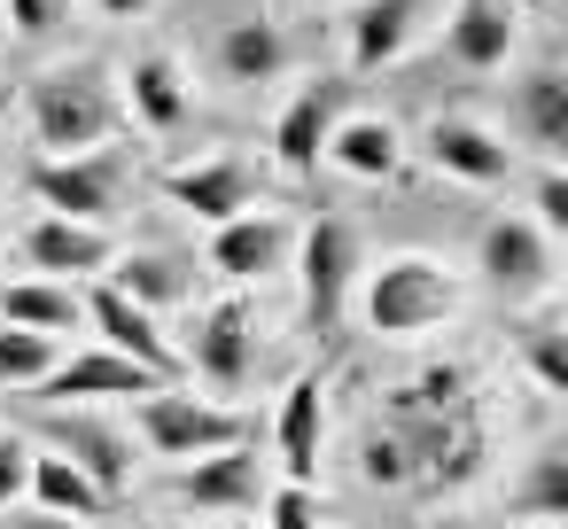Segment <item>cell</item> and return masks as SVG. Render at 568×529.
I'll return each mask as SVG.
<instances>
[{
	"label": "cell",
	"instance_id": "cell-1",
	"mask_svg": "<svg viewBox=\"0 0 568 529\" xmlns=\"http://www.w3.org/2000/svg\"><path fill=\"white\" fill-rule=\"evenodd\" d=\"M24 118H32L40 149L87 156V149H102L125 125V102H118V79L102 63H55V71H40L24 87Z\"/></svg>",
	"mask_w": 568,
	"mask_h": 529
},
{
	"label": "cell",
	"instance_id": "cell-2",
	"mask_svg": "<svg viewBox=\"0 0 568 529\" xmlns=\"http://www.w3.org/2000/svg\"><path fill=\"white\" fill-rule=\"evenodd\" d=\"M459 312V281L436 265V257H389L374 281H366V319L374 335H420L436 319Z\"/></svg>",
	"mask_w": 568,
	"mask_h": 529
},
{
	"label": "cell",
	"instance_id": "cell-3",
	"mask_svg": "<svg viewBox=\"0 0 568 529\" xmlns=\"http://www.w3.org/2000/svg\"><path fill=\"white\" fill-rule=\"evenodd\" d=\"M118 187H125V156H118V149H87V156H48V164H32V195L48 203V218L102 226V218L118 211Z\"/></svg>",
	"mask_w": 568,
	"mask_h": 529
},
{
	"label": "cell",
	"instance_id": "cell-4",
	"mask_svg": "<svg viewBox=\"0 0 568 529\" xmlns=\"http://www.w3.org/2000/svg\"><path fill=\"white\" fill-rule=\"evenodd\" d=\"M141 428H149V444H156L164 459H211V451H234V444H250L242 413H226V405H203V397H180V389H156V397H141Z\"/></svg>",
	"mask_w": 568,
	"mask_h": 529
},
{
	"label": "cell",
	"instance_id": "cell-5",
	"mask_svg": "<svg viewBox=\"0 0 568 529\" xmlns=\"http://www.w3.org/2000/svg\"><path fill=\"white\" fill-rule=\"evenodd\" d=\"M187 366H195L203 382H219V389H242V382H250V366H257V312H250V296H219V304L195 319Z\"/></svg>",
	"mask_w": 568,
	"mask_h": 529
},
{
	"label": "cell",
	"instance_id": "cell-6",
	"mask_svg": "<svg viewBox=\"0 0 568 529\" xmlns=\"http://www.w3.org/2000/svg\"><path fill=\"white\" fill-rule=\"evenodd\" d=\"M351 118V87L343 79H312V87H296V102L281 110V125H273V156L304 180V172H320V156H327V133Z\"/></svg>",
	"mask_w": 568,
	"mask_h": 529
},
{
	"label": "cell",
	"instance_id": "cell-7",
	"mask_svg": "<svg viewBox=\"0 0 568 529\" xmlns=\"http://www.w3.org/2000/svg\"><path fill=\"white\" fill-rule=\"evenodd\" d=\"M351 273H358V234H351L343 218H312V234H304V319H312L320 335L343 319Z\"/></svg>",
	"mask_w": 568,
	"mask_h": 529
},
{
	"label": "cell",
	"instance_id": "cell-8",
	"mask_svg": "<svg viewBox=\"0 0 568 529\" xmlns=\"http://www.w3.org/2000/svg\"><path fill=\"white\" fill-rule=\"evenodd\" d=\"M156 389H172V382L149 374V366H133V358H118V350H71V358H55V374L32 397L55 413L71 397H156Z\"/></svg>",
	"mask_w": 568,
	"mask_h": 529
},
{
	"label": "cell",
	"instance_id": "cell-9",
	"mask_svg": "<svg viewBox=\"0 0 568 529\" xmlns=\"http://www.w3.org/2000/svg\"><path fill=\"white\" fill-rule=\"evenodd\" d=\"M475 257H483V281L498 296H537L552 281V242L529 218H490L483 242H475Z\"/></svg>",
	"mask_w": 568,
	"mask_h": 529
},
{
	"label": "cell",
	"instance_id": "cell-10",
	"mask_svg": "<svg viewBox=\"0 0 568 529\" xmlns=\"http://www.w3.org/2000/svg\"><path fill=\"white\" fill-rule=\"evenodd\" d=\"M79 304H87V327L102 335V350H118V358L149 366V374H164V382L180 374V350L164 343V327H156V319H149L141 304H125V296H118L110 281H102L94 296H79Z\"/></svg>",
	"mask_w": 568,
	"mask_h": 529
},
{
	"label": "cell",
	"instance_id": "cell-11",
	"mask_svg": "<svg viewBox=\"0 0 568 529\" xmlns=\"http://www.w3.org/2000/svg\"><path fill=\"white\" fill-rule=\"evenodd\" d=\"M420 149H428L436 172H452V180H467V187H506V180H514V149H506L498 133H483L475 118H436V125L420 133Z\"/></svg>",
	"mask_w": 568,
	"mask_h": 529
},
{
	"label": "cell",
	"instance_id": "cell-12",
	"mask_svg": "<svg viewBox=\"0 0 568 529\" xmlns=\"http://www.w3.org/2000/svg\"><path fill=\"white\" fill-rule=\"evenodd\" d=\"M48 444H55V459H71L102 498H118L125 475H133V444H125L118 428L87 420V413H48Z\"/></svg>",
	"mask_w": 568,
	"mask_h": 529
},
{
	"label": "cell",
	"instance_id": "cell-13",
	"mask_svg": "<svg viewBox=\"0 0 568 529\" xmlns=\"http://www.w3.org/2000/svg\"><path fill=\"white\" fill-rule=\"evenodd\" d=\"M24 257L71 288V281H87V273H110L118 242H110V226H79V218H32V226H24Z\"/></svg>",
	"mask_w": 568,
	"mask_h": 529
},
{
	"label": "cell",
	"instance_id": "cell-14",
	"mask_svg": "<svg viewBox=\"0 0 568 529\" xmlns=\"http://www.w3.org/2000/svg\"><path fill=\"white\" fill-rule=\"evenodd\" d=\"M288 250H296V234H288V218H273V211H242V218H226V226L211 234V265H219L226 281H265V273L288 265Z\"/></svg>",
	"mask_w": 568,
	"mask_h": 529
},
{
	"label": "cell",
	"instance_id": "cell-15",
	"mask_svg": "<svg viewBox=\"0 0 568 529\" xmlns=\"http://www.w3.org/2000/svg\"><path fill=\"white\" fill-rule=\"evenodd\" d=\"M164 195H172L180 211H195L203 226H226V218H242V211H250V195H257V172H250L242 156H211V164H187V172H172V180H164Z\"/></svg>",
	"mask_w": 568,
	"mask_h": 529
},
{
	"label": "cell",
	"instance_id": "cell-16",
	"mask_svg": "<svg viewBox=\"0 0 568 529\" xmlns=\"http://www.w3.org/2000/svg\"><path fill=\"white\" fill-rule=\"evenodd\" d=\"M428 17H436V0H358V17H351V71L397 63L420 40Z\"/></svg>",
	"mask_w": 568,
	"mask_h": 529
},
{
	"label": "cell",
	"instance_id": "cell-17",
	"mask_svg": "<svg viewBox=\"0 0 568 529\" xmlns=\"http://www.w3.org/2000/svg\"><path fill=\"white\" fill-rule=\"evenodd\" d=\"M180 498H187V506H203V513H250V506L265 498V467H257V451H250V444L211 451V459H195V467L180 475Z\"/></svg>",
	"mask_w": 568,
	"mask_h": 529
},
{
	"label": "cell",
	"instance_id": "cell-18",
	"mask_svg": "<svg viewBox=\"0 0 568 529\" xmlns=\"http://www.w3.org/2000/svg\"><path fill=\"white\" fill-rule=\"evenodd\" d=\"M118 102H125V118H141L149 133H172L180 118H187V71L164 55V48H149V55H133V71H125V87H118Z\"/></svg>",
	"mask_w": 568,
	"mask_h": 529
},
{
	"label": "cell",
	"instance_id": "cell-19",
	"mask_svg": "<svg viewBox=\"0 0 568 529\" xmlns=\"http://www.w3.org/2000/svg\"><path fill=\"white\" fill-rule=\"evenodd\" d=\"M444 48L467 71H498L514 55V0H459L452 24H444Z\"/></svg>",
	"mask_w": 568,
	"mask_h": 529
},
{
	"label": "cell",
	"instance_id": "cell-20",
	"mask_svg": "<svg viewBox=\"0 0 568 529\" xmlns=\"http://www.w3.org/2000/svg\"><path fill=\"white\" fill-rule=\"evenodd\" d=\"M110 265H118V273H110V288H118L125 304H141V312L195 296V265H187V257H172V250H125V257H110Z\"/></svg>",
	"mask_w": 568,
	"mask_h": 529
},
{
	"label": "cell",
	"instance_id": "cell-21",
	"mask_svg": "<svg viewBox=\"0 0 568 529\" xmlns=\"http://www.w3.org/2000/svg\"><path fill=\"white\" fill-rule=\"evenodd\" d=\"M514 125H521L529 149H545V156L568 149V79H560L552 63H537V71L521 79V94H514Z\"/></svg>",
	"mask_w": 568,
	"mask_h": 529
},
{
	"label": "cell",
	"instance_id": "cell-22",
	"mask_svg": "<svg viewBox=\"0 0 568 529\" xmlns=\"http://www.w3.org/2000/svg\"><path fill=\"white\" fill-rule=\"evenodd\" d=\"M0 319L24 327V335H71L87 319V304L63 281H17V288H0Z\"/></svg>",
	"mask_w": 568,
	"mask_h": 529
},
{
	"label": "cell",
	"instance_id": "cell-23",
	"mask_svg": "<svg viewBox=\"0 0 568 529\" xmlns=\"http://www.w3.org/2000/svg\"><path fill=\"white\" fill-rule=\"evenodd\" d=\"M219 71L234 79V87H273L281 71H288V40H281V24H226V40H219Z\"/></svg>",
	"mask_w": 568,
	"mask_h": 529
},
{
	"label": "cell",
	"instance_id": "cell-24",
	"mask_svg": "<svg viewBox=\"0 0 568 529\" xmlns=\"http://www.w3.org/2000/svg\"><path fill=\"white\" fill-rule=\"evenodd\" d=\"M327 156H335L351 180H397V164H405L397 125H382V118H343V125L327 133Z\"/></svg>",
	"mask_w": 568,
	"mask_h": 529
},
{
	"label": "cell",
	"instance_id": "cell-25",
	"mask_svg": "<svg viewBox=\"0 0 568 529\" xmlns=\"http://www.w3.org/2000/svg\"><path fill=\"white\" fill-rule=\"evenodd\" d=\"M281 467H288V482L320 475V374H296L281 397Z\"/></svg>",
	"mask_w": 568,
	"mask_h": 529
},
{
	"label": "cell",
	"instance_id": "cell-26",
	"mask_svg": "<svg viewBox=\"0 0 568 529\" xmlns=\"http://www.w3.org/2000/svg\"><path fill=\"white\" fill-rule=\"evenodd\" d=\"M24 490L40 498V513H63V521H102V490L71 467V459H55V451H32V475H24Z\"/></svg>",
	"mask_w": 568,
	"mask_h": 529
},
{
	"label": "cell",
	"instance_id": "cell-27",
	"mask_svg": "<svg viewBox=\"0 0 568 529\" xmlns=\"http://www.w3.org/2000/svg\"><path fill=\"white\" fill-rule=\"evenodd\" d=\"M521 521H560L568 513V451H537L529 467H521V482H514V498H506Z\"/></svg>",
	"mask_w": 568,
	"mask_h": 529
},
{
	"label": "cell",
	"instance_id": "cell-28",
	"mask_svg": "<svg viewBox=\"0 0 568 529\" xmlns=\"http://www.w3.org/2000/svg\"><path fill=\"white\" fill-rule=\"evenodd\" d=\"M55 358H63L55 335H24V327H9V335H0V389H40V382L55 374Z\"/></svg>",
	"mask_w": 568,
	"mask_h": 529
},
{
	"label": "cell",
	"instance_id": "cell-29",
	"mask_svg": "<svg viewBox=\"0 0 568 529\" xmlns=\"http://www.w3.org/2000/svg\"><path fill=\"white\" fill-rule=\"evenodd\" d=\"M521 350H529V374H537L545 389H568V335H560V319H537V327L521 335Z\"/></svg>",
	"mask_w": 568,
	"mask_h": 529
},
{
	"label": "cell",
	"instance_id": "cell-30",
	"mask_svg": "<svg viewBox=\"0 0 568 529\" xmlns=\"http://www.w3.org/2000/svg\"><path fill=\"white\" fill-rule=\"evenodd\" d=\"M265 513H273V529H320V498H312V482H281V490H265Z\"/></svg>",
	"mask_w": 568,
	"mask_h": 529
},
{
	"label": "cell",
	"instance_id": "cell-31",
	"mask_svg": "<svg viewBox=\"0 0 568 529\" xmlns=\"http://www.w3.org/2000/svg\"><path fill=\"white\" fill-rule=\"evenodd\" d=\"M537 234H568V180H560V164H545L537 172V218H529Z\"/></svg>",
	"mask_w": 568,
	"mask_h": 529
},
{
	"label": "cell",
	"instance_id": "cell-32",
	"mask_svg": "<svg viewBox=\"0 0 568 529\" xmlns=\"http://www.w3.org/2000/svg\"><path fill=\"white\" fill-rule=\"evenodd\" d=\"M63 17H71V0H9V24H17L24 40H48Z\"/></svg>",
	"mask_w": 568,
	"mask_h": 529
},
{
	"label": "cell",
	"instance_id": "cell-33",
	"mask_svg": "<svg viewBox=\"0 0 568 529\" xmlns=\"http://www.w3.org/2000/svg\"><path fill=\"white\" fill-rule=\"evenodd\" d=\"M24 475H32V451H24L17 436H0V513H17V498H24Z\"/></svg>",
	"mask_w": 568,
	"mask_h": 529
},
{
	"label": "cell",
	"instance_id": "cell-34",
	"mask_svg": "<svg viewBox=\"0 0 568 529\" xmlns=\"http://www.w3.org/2000/svg\"><path fill=\"white\" fill-rule=\"evenodd\" d=\"M413 459H405V436H374L366 444V482H405Z\"/></svg>",
	"mask_w": 568,
	"mask_h": 529
},
{
	"label": "cell",
	"instance_id": "cell-35",
	"mask_svg": "<svg viewBox=\"0 0 568 529\" xmlns=\"http://www.w3.org/2000/svg\"><path fill=\"white\" fill-rule=\"evenodd\" d=\"M0 529H94V521H63V513H9V521H0Z\"/></svg>",
	"mask_w": 568,
	"mask_h": 529
},
{
	"label": "cell",
	"instance_id": "cell-36",
	"mask_svg": "<svg viewBox=\"0 0 568 529\" xmlns=\"http://www.w3.org/2000/svg\"><path fill=\"white\" fill-rule=\"evenodd\" d=\"M94 9H102V17H118V24H141L156 0H94Z\"/></svg>",
	"mask_w": 568,
	"mask_h": 529
},
{
	"label": "cell",
	"instance_id": "cell-37",
	"mask_svg": "<svg viewBox=\"0 0 568 529\" xmlns=\"http://www.w3.org/2000/svg\"><path fill=\"white\" fill-rule=\"evenodd\" d=\"M490 529H521V521H490Z\"/></svg>",
	"mask_w": 568,
	"mask_h": 529
}]
</instances>
